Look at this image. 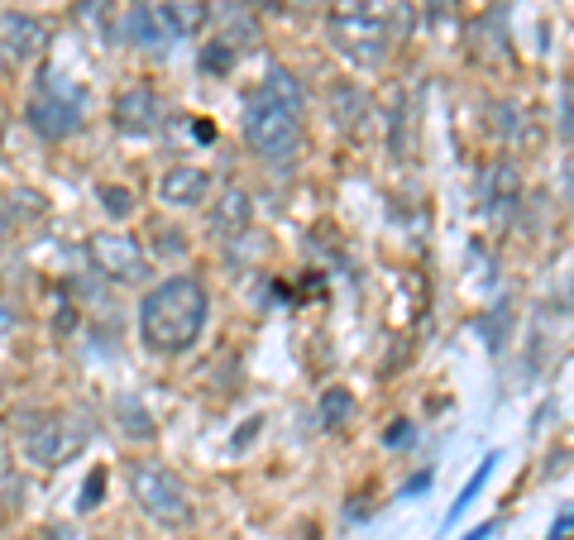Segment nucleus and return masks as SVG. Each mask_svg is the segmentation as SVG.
<instances>
[{"label":"nucleus","instance_id":"4","mask_svg":"<svg viewBox=\"0 0 574 540\" xmlns=\"http://www.w3.org/2000/svg\"><path fill=\"white\" fill-rule=\"evenodd\" d=\"M130 493H134V507L154 526H163V531H177V526L192 521V497L182 488V478L173 469L154 464V459L130 464Z\"/></svg>","mask_w":574,"mask_h":540},{"label":"nucleus","instance_id":"23","mask_svg":"<svg viewBox=\"0 0 574 540\" xmlns=\"http://www.w3.org/2000/svg\"><path fill=\"white\" fill-rule=\"evenodd\" d=\"M158 254L182 259V254H187V239H182V230H158Z\"/></svg>","mask_w":574,"mask_h":540},{"label":"nucleus","instance_id":"21","mask_svg":"<svg viewBox=\"0 0 574 540\" xmlns=\"http://www.w3.org/2000/svg\"><path fill=\"white\" fill-rule=\"evenodd\" d=\"M101 493H106V474L96 469L87 478V488H82V502H77V512H91V507H101Z\"/></svg>","mask_w":574,"mask_h":540},{"label":"nucleus","instance_id":"14","mask_svg":"<svg viewBox=\"0 0 574 540\" xmlns=\"http://www.w3.org/2000/svg\"><path fill=\"white\" fill-rule=\"evenodd\" d=\"M331 110H335V125L345 134H359L364 120H369V96L354 87V82H335L331 87Z\"/></svg>","mask_w":574,"mask_h":540},{"label":"nucleus","instance_id":"8","mask_svg":"<svg viewBox=\"0 0 574 540\" xmlns=\"http://www.w3.org/2000/svg\"><path fill=\"white\" fill-rule=\"evenodd\" d=\"M44 48H48L44 20L20 15V10H5V15H0V58H5V67L34 63V58H44Z\"/></svg>","mask_w":574,"mask_h":540},{"label":"nucleus","instance_id":"18","mask_svg":"<svg viewBox=\"0 0 574 540\" xmlns=\"http://www.w3.org/2000/svg\"><path fill=\"white\" fill-rule=\"evenodd\" d=\"M230 63H235V48L225 44H211V48H201V67H206V72H230Z\"/></svg>","mask_w":574,"mask_h":540},{"label":"nucleus","instance_id":"6","mask_svg":"<svg viewBox=\"0 0 574 540\" xmlns=\"http://www.w3.org/2000/svg\"><path fill=\"white\" fill-rule=\"evenodd\" d=\"M82 110H87L82 87H72L67 77H44V87L29 101V130L44 139H72L82 130Z\"/></svg>","mask_w":574,"mask_h":540},{"label":"nucleus","instance_id":"22","mask_svg":"<svg viewBox=\"0 0 574 540\" xmlns=\"http://www.w3.org/2000/svg\"><path fill=\"white\" fill-rule=\"evenodd\" d=\"M503 321H508V306H493V311H488V321H484V340L493 349H503Z\"/></svg>","mask_w":574,"mask_h":540},{"label":"nucleus","instance_id":"29","mask_svg":"<svg viewBox=\"0 0 574 540\" xmlns=\"http://www.w3.org/2000/svg\"><path fill=\"white\" fill-rule=\"evenodd\" d=\"M0 402H5V383H0Z\"/></svg>","mask_w":574,"mask_h":540},{"label":"nucleus","instance_id":"16","mask_svg":"<svg viewBox=\"0 0 574 540\" xmlns=\"http://www.w3.org/2000/svg\"><path fill=\"white\" fill-rule=\"evenodd\" d=\"M350 411H354V397L345 388H331L326 397H321V426L326 431H340L345 421H350Z\"/></svg>","mask_w":574,"mask_h":540},{"label":"nucleus","instance_id":"24","mask_svg":"<svg viewBox=\"0 0 574 540\" xmlns=\"http://www.w3.org/2000/svg\"><path fill=\"white\" fill-rule=\"evenodd\" d=\"M417 440V431L407 426V421H393V431H388V445H412Z\"/></svg>","mask_w":574,"mask_h":540},{"label":"nucleus","instance_id":"1","mask_svg":"<svg viewBox=\"0 0 574 540\" xmlns=\"http://www.w3.org/2000/svg\"><path fill=\"white\" fill-rule=\"evenodd\" d=\"M244 144L273 168H292L302 158V87L283 67H268V77L244 101Z\"/></svg>","mask_w":574,"mask_h":540},{"label":"nucleus","instance_id":"15","mask_svg":"<svg viewBox=\"0 0 574 540\" xmlns=\"http://www.w3.org/2000/svg\"><path fill=\"white\" fill-rule=\"evenodd\" d=\"M115 421H120V435L125 440H139V445H149L154 440V421H149V411L144 402H134V397H115Z\"/></svg>","mask_w":574,"mask_h":540},{"label":"nucleus","instance_id":"3","mask_svg":"<svg viewBox=\"0 0 574 540\" xmlns=\"http://www.w3.org/2000/svg\"><path fill=\"white\" fill-rule=\"evenodd\" d=\"M388 15L378 0H331V44L359 67H378L388 58Z\"/></svg>","mask_w":574,"mask_h":540},{"label":"nucleus","instance_id":"20","mask_svg":"<svg viewBox=\"0 0 574 540\" xmlns=\"http://www.w3.org/2000/svg\"><path fill=\"white\" fill-rule=\"evenodd\" d=\"M101 206H106L115 220H125L134 201H130V192H125V187H101Z\"/></svg>","mask_w":574,"mask_h":540},{"label":"nucleus","instance_id":"27","mask_svg":"<svg viewBox=\"0 0 574 540\" xmlns=\"http://www.w3.org/2000/svg\"><path fill=\"white\" fill-rule=\"evenodd\" d=\"M10 474V450H5V440H0V478Z\"/></svg>","mask_w":574,"mask_h":540},{"label":"nucleus","instance_id":"9","mask_svg":"<svg viewBox=\"0 0 574 540\" xmlns=\"http://www.w3.org/2000/svg\"><path fill=\"white\" fill-rule=\"evenodd\" d=\"M163 101H158L149 87H125L120 96H115V130L120 134H158L163 130Z\"/></svg>","mask_w":574,"mask_h":540},{"label":"nucleus","instance_id":"17","mask_svg":"<svg viewBox=\"0 0 574 540\" xmlns=\"http://www.w3.org/2000/svg\"><path fill=\"white\" fill-rule=\"evenodd\" d=\"M77 20L87 24V34L111 39V15H106V0H82V5H77Z\"/></svg>","mask_w":574,"mask_h":540},{"label":"nucleus","instance_id":"2","mask_svg":"<svg viewBox=\"0 0 574 540\" xmlns=\"http://www.w3.org/2000/svg\"><path fill=\"white\" fill-rule=\"evenodd\" d=\"M206 311H211V297L197 278H187V273L163 278L139 302V340L154 354H187L206 325Z\"/></svg>","mask_w":574,"mask_h":540},{"label":"nucleus","instance_id":"5","mask_svg":"<svg viewBox=\"0 0 574 540\" xmlns=\"http://www.w3.org/2000/svg\"><path fill=\"white\" fill-rule=\"evenodd\" d=\"M20 445L34 464L44 469H63L67 459H77L87 445V426L67 421L58 411H24L20 416Z\"/></svg>","mask_w":574,"mask_h":540},{"label":"nucleus","instance_id":"13","mask_svg":"<svg viewBox=\"0 0 574 540\" xmlns=\"http://www.w3.org/2000/svg\"><path fill=\"white\" fill-rule=\"evenodd\" d=\"M211 192V177L201 173V168H173V173H163L158 182V201L163 206H201V196Z\"/></svg>","mask_w":574,"mask_h":540},{"label":"nucleus","instance_id":"26","mask_svg":"<svg viewBox=\"0 0 574 540\" xmlns=\"http://www.w3.org/2000/svg\"><path fill=\"white\" fill-rule=\"evenodd\" d=\"M10 230H15V220H10V211H5V206H0V244H5V239H10Z\"/></svg>","mask_w":574,"mask_h":540},{"label":"nucleus","instance_id":"11","mask_svg":"<svg viewBox=\"0 0 574 540\" xmlns=\"http://www.w3.org/2000/svg\"><path fill=\"white\" fill-rule=\"evenodd\" d=\"M517 192H522V177H517V163H493L484 173V211L493 220H508L512 206H517Z\"/></svg>","mask_w":574,"mask_h":540},{"label":"nucleus","instance_id":"19","mask_svg":"<svg viewBox=\"0 0 574 540\" xmlns=\"http://www.w3.org/2000/svg\"><path fill=\"white\" fill-rule=\"evenodd\" d=\"M488 469H493V454H488L484 464H479V474H474V478H469V483H464V493H460V497H455V507H450V521L460 517L464 507H469V497L479 493V483H484V478H488Z\"/></svg>","mask_w":574,"mask_h":540},{"label":"nucleus","instance_id":"28","mask_svg":"<svg viewBox=\"0 0 574 540\" xmlns=\"http://www.w3.org/2000/svg\"><path fill=\"white\" fill-rule=\"evenodd\" d=\"M292 5H302V10H316V5H321V0H292Z\"/></svg>","mask_w":574,"mask_h":540},{"label":"nucleus","instance_id":"25","mask_svg":"<svg viewBox=\"0 0 574 540\" xmlns=\"http://www.w3.org/2000/svg\"><path fill=\"white\" fill-rule=\"evenodd\" d=\"M560 139H570V87L560 91Z\"/></svg>","mask_w":574,"mask_h":540},{"label":"nucleus","instance_id":"7","mask_svg":"<svg viewBox=\"0 0 574 540\" xmlns=\"http://www.w3.org/2000/svg\"><path fill=\"white\" fill-rule=\"evenodd\" d=\"M87 249H91L96 273H106L111 282H144L149 278V254H144L130 235H91Z\"/></svg>","mask_w":574,"mask_h":540},{"label":"nucleus","instance_id":"12","mask_svg":"<svg viewBox=\"0 0 574 540\" xmlns=\"http://www.w3.org/2000/svg\"><path fill=\"white\" fill-rule=\"evenodd\" d=\"M120 39L130 48H163L173 34H168V24L158 15V5H134V10H125V20H120Z\"/></svg>","mask_w":574,"mask_h":540},{"label":"nucleus","instance_id":"10","mask_svg":"<svg viewBox=\"0 0 574 540\" xmlns=\"http://www.w3.org/2000/svg\"><path fill=\"white\" fill-rule=\"evenodd\" d=\"M249 225H254V201H249V192L230 187V192L216 196V206H211V230H216V235L240 239V235H249Z\"/></svg>","mask_w":574,"mask_h":540}]
</instances>
